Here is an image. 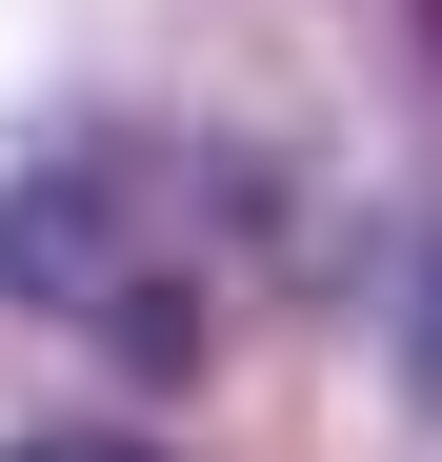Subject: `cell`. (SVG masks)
<instances>
[{"instance_id": "1", "label": "cell", "mask_w": 442, "mask_h": 462, "mask_svg": "<svg viewBox=\"0 0 442 462\" xmlns=\"http://www.w3.org/2000/svg\"><path fill=\"white\" fill-rule=\"evenodd\" d=\"M0 282L41 322H81L101 362L181 382L242 322V282H262V201H242V162H181V141H60L0 201Z\"/></svg>"}, {"instance_id": "2", "label": "cell", "mask_w": 442, "mask_h": 462, "mask_svg": "<svg viewBox=\"0 0 442 462\" xmlns=\"http://www.w3.org/2000/svg\"><path fill=\"white\" fill-rule=\"evenodd\" d=\"M402 362H422V402H442V221H422V262H402Z\"/></svg>"}, {"instance_id": "3", "label": "cell", "mask_w": 442, "mask_h": 462, "mask_svg": "<svg viewBox=\"0 0 442 462\" xmlns=\"http://www.w3.org/2000/svg\"><path fill=\"white\" fill-rule=\"evenodd\" d=\"M21 462H141V442H21Z\"/></svg>"}]
</instances>
